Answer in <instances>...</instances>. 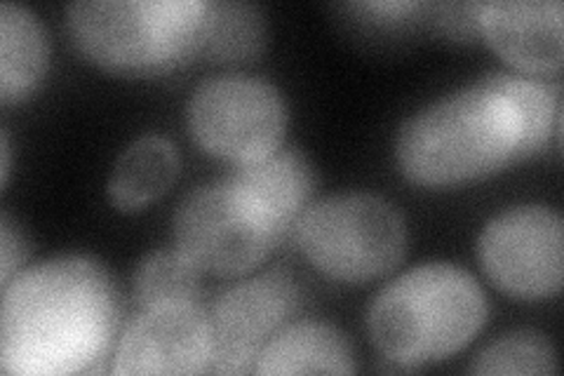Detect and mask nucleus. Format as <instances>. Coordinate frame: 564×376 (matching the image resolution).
Segmentation results:
<instances>
[{
  "label": "nucleus",
  "instance_id": "obj_1",
  "mask_svg": "<svg viewBox=\"0 0 564 376\" xmlns=\"http://www.w3.org/2000/svg\"><path fill=\"white\" fill-rule=\"evenodd\" d=\"M557 130L555 85L491 74L408 118L395 158L419 186H458L536 155Z\"/></svg>",
  "mask_w": 564,
  "mask_h": 376
},
{
  "label": "nucleus",
  "instance_id": "obj_2",
  "mask_svg": "<svg viewBox=\"0 0 564 376\" xmlns=\"http://www.w3.org/2000/svg\"><path fill=\"white\" fill-rule=\"evenodd\" d=\"M118 320L116 284L97 259H45L3 288L0 367L14 376L93 372L111 348Z\"/></svg>",
  "mask_w": 564,
  "mask_h": 376
},
{
  "label": "nucleus",
  "instance_id": "obj_3",
  "mask_svg": "<svg viewBox=\"0 0 564 376\" xmlns=\"http://www.w3.org/2000/svg\"><path fill=\"white\" fill-rule=\"evenodd\" d=\"M487 320V297L468 271L433 261L410 268L372 299L367 330L383 357L400 367L447 361Z\"/></svg>",
  "mask_w": 564,
  "mask_h": 376
},
{
  "label": "nucleus",
  "instance_id": "obj_4",
  "mask_svg": "<svg viewBox=\"0 0 564 376\" xmlns=\"http://www.w3.org/2000/svg\"><path fill=\"white\" fill-rule=\"evenodd\" d=\"M205 0H87L66 6L76 47L120 74H153L198 57Z\"/></svg>",
  "mask_w": 564,
  "mask_h": 376
},
{
  "label": "nucleus",
  "instance_id": "obj_5",
  "mask_svg": "<svg viewBox=\"0 0 564 376\" xmlns=\"http://www.w3.org/2000/svg\"><path fill=\"white\" fill-rule=\"evenodd\" d=\"M296 240L323 276L362 284L400 266L408 253V224L402 212L381 195L339 193L302 214Z\"/></svg>",
  "mask_w": 564,
  "mask_h": 376
},
{
  "label": "nucleus",
  "instance_id": "obj_6",
  "mask_svg": "<svg viewBox=\"0 0 564 376\" xmlns=\"http://www.w3.org/2000/svg\"><path fill=\"white\" fill-rule=\"evenodd\" d=\"M176 247L203 273L238 278L252 273L282 240L234 176L193 189L174 212Z\"/></svg>",
  "mask_w": 564,
  "mask_h": 376
},
{
  "label": "nucleus",
  "instance_id": "obj_7",
  "mask_svg": "<svg viewBox=\"0 0 564 376\" xmlns=\"http://www.w3.org/2000/svg\"><path fill=\"white\" fill-rule=\"evenodd\" d=\"M186 120L200 149L247 165L280 149L290 114L273 83L228 74L207 78L193 89Z\"/></svg>",
  "mask_w": 564,
  "mask_h": 376
},
{
  "label": "nucleus",
  "instance_id": "obj_8",
  "mask_svg": "<svg viewBox=\"0 0 564 376\" xmlns=\"http://www.w3.org/2000/svg\"><path fill=\"white\" fill-rule=\"evenodd\" d=\"M478 257L489 280L510 297L545 299L562 290L564 224L543 205H518L489 219Z\"/></svg>",
  "mask_w": 564,
  "mask_h": 376
},
{
  "label": "nucleus",
  "instance_id": "obj_9",
  "mask_svg": "<svg viewBox=\"0 0 564 376\" xmlns=\"http://www.w3.org/2000/svg\"><path fill=\"white\" fill-rule=\"evenodd\" d=\"M296 307L299 288L282 268L242 280L221 292L209 311L212 344H215L209 372H254L261 348L285 327Z\"/></svg>",
  "mask_w": 564,
  "mask_h": 376
},
{
  "label": "nucleus",
  "instance_id": "obj_10",
  "mask_svg": "<svg viewBox=\"0 0 564 376\" xmlns=\"http://www.w3.org/2000/svg\"><path fill=\"white\" fill-rule=\"evenodd\" d=\"M212 351L209 313L198 303L147 309L122 332L113 374H203Z\"/></svg>",
  "mask_w": 564,
  "mask_h": 376
},
{
  "label": "nucleus",
  "instance_id": "obj_11",
  "mask_svg": "<svg viewBox=\"0 0 564 376\" xmlns=\"http://www.w3.org/2000/svg\"><path fill=\"white\" fill-rule=\"evenodd\" d=\"M560 0H491L478 6V31L524 74H557L564 62Z\"/></svg>",
  "mask_w": 564,
  "mask_h": 376
},
{
  "label": "nucleus",
  "instance_id": "obj_12",
  "mask_svg": "<svg viewBox=\"0 0 564 376\" xmlns=\"http://www.w3.org/2000/svg\"><path fill=\"white\" fill-rule=\"evenodd\" d=\"M231 176L282 236L302 219L313 193V170L296 149H278L254 163L238 165Z\"/></svg>",
  "mask_w": 564,
  "mask_h": 376
},
{
  "label": "nucleus",
  "instance_id": "obj_13",
  "mask_svg": "<svg viewBox=\"0 0 564 376\" xmlns=\"http://www.w3.org/2000/svg\"><path fill=\"white\" fill-rule=\"evenodd\" d=\"M356 355L344 332L304 320L275 332L261 348L254 374H352Z\"/></svg>",
  "mask_w": 564,
  "mask_h": 376
},
{
  "label": "nucleus",
  "instance_id": "obj_14",
  "mask_svg": "<svg viewBox=\"0 0 564 376\" xmlns=\"http://www.w3.org/2000/svg\"><path fill=\"white\" fill-rule=\"evenodd\" d=\"M180 151L163 135H144L118 155L106 195L118 212H139L155 203L180 176Z\"/></svg>",
  "mask_w": 564,
  "mask_h": 376
},
{
  "label": "nucleus",
  "instance_id": "obj_15",
  "mask_svg": "<svg viewBox=\"0 0 564 376\" xmlns=\"http://www.w3.org/2000/svg\"><path fill=\"white\" fill-rule=\"evenodd\" d=\"M50 64L47 33L29 8L0 6V101L17 104L45 78Z\"/></svg>",
  "mask_w": 564,
  "mask_h": 376
},
{
  "label": "nucleus",
  "instance_id": "obj_16",
  "mask_svg": "<svg viewBox=\"0 0 564 376\" xmlns=\"http://www.w3.org/2000/svg\"><path fill=\"white\" fill-rule=\"evenodd\" d=\"M269 41L267 14L254 3L207 0L198 57L240 62L259 57Z\"/></svg>",
  "mask_w": 564,
  "mask_h": 376
},
{
  "label": "nucleus",
  "instance_id": "obj_17",
  "mask_svg": "<svg viewBox=\"0 0 564 376\" xmlns=\"http://www.w3.org/2000/svg\"><path fill=\"white\" fill-rule=\"evenodd\" d=\"M200 273V268L180 247L155 249L137 266L132 280L134 299L141 311L198 303Z\"/></svg>",
  "mask_w": 564,
  "mask_h": 376
},
{
  "label": "nucleus",
  "instance_id": "obj_18",
  "mask_svg": "<svg viewBox=\"0 0 564 376\" xmlns=\"http://www.w3.org/2000/svg\"><path fill=\"white\" fill-rule=\"evenodd\" d=\"M473 374H557V353L549 336L534 330H518L499 336L475 357Z\"/></svg>",
  "mask_w": 564,
  "mask_h": 376
},
{
  "label": "nucleus",
  "instance_id": "obj_19",
  "mask_svg": "<svg viewBox=\"0 0 564 376\" xmlns=\"http://www.w3.org/2000/svg\"><path fill=\"white\" fill-rule=\"evenodd\" d=\"M29 257V245L22 236V230L12 224L8 214L0 219V288L22 271V266Z\"/></svg>",
  "mask_w": 564,
  "mask_h": 376
},
{
  "label": "nucleus",
  "instance_id": "obj_20",
  "mask_svg": "<svg viewBox=\"0 0 564 376\" xmlns=\"http://www.w3.org/2000/svg\"><path fill=\"white\" fill-rule=\"evenodd\" d=\"M358 10H369V12H393V14H402L416 10L419 3H404V0H395V3H360L356 6Z\"/></svg>",
  "mask_w": 564,
  "mask_h": 376
},
{
  "label": "nucleus",
  "instance_id": "obj_21",
  "mask_svg": "<svg viewBox=\"0 0 564 376\" xmlns=\"http://www.w3.org/2000/svg\"><path fill=\"white\" fill-rule=\"evenodd\" d=\"M0 153H3V168H0V172H3V184H8V176H10V137H8L6 130H3V149H0Z\"/></svg>",
  "mask_w": 564,
  "mask_h": 376
}]
</instances>
